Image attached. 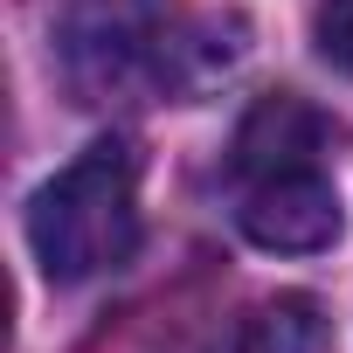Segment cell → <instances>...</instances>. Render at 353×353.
<instances>
[{"mask_svg":"<svg viewBox=\"0 0 353 353\" xmlns=\"http://www.w3.org/2000/svg\"><path fill=\"white\" fill-rule=\"evenodd\" d=\"M28 250L49 284H83L139 250V159L125 139L83 145L28 201Z\"/></svg>","mask_w":353,"mask_h":353,"instance_id":"obj_1","label":"cell"},{"mask_svg":"<svg viewBox=\"0 0 353 353\" xmlns=\"http://www.w3.org/2000/svg\"><path fill=\"white\" fill-rule=\"evenodd\" d=\"M339 229H346V208L325 173H284V181H263L243 194V236L256 250L312 256V250H332Z\"/></svg>","mask_w":353,"mask_h":353,"instance_id":"obj_2","label":"cell"},{"mask_svg":"<svg viewBox=\"0 0 353 353\" xmlns=\"http://www.w3.org/2000/svg\"><path fill=\"white\" fill-rule=\"evenodd\" d=\"M236 159V181L243 188H263V181H284V173H319V152H325V118L305 104V97H291V90H277V97H256L250 104V118L236 125V145H229Z\"/></svg>","mask_w":353,"mask_h":353,"instance_id":"obj_3","label":"cell"},{"mask_svg":"<svg viewBox=\"0 0 353 353\" xmlns=\"http://www.w3.org/2000/svg\"><path fill=\"white\" fill-rule=\"evenodd\" d=\"M229 353H325V319L312 298L284 291L270 305H256L243 325H236V346Z\"/></svg>","mask_w":353,"mask_h":353,"instance_id":"obj_4","label":"cell"},{"mask_svg":"<svg viewBox=\"0 0 353 353\" xmlns=\"http://www.w3.org/2000/svg\"><path fill=\"white\" fill-rule=\"evenodd\" d=\"M312 42L332 70L353 77V0H319V14H312Z\"/></svg>","mask_w":353,"mask_h":353,"instance_id":"obj_5","label":"cell"}]
</instances>
